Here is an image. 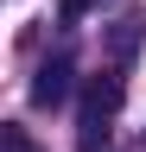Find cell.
Returning <instances> with one entry per match:
<instances>
[{"mask_svg": "<svg viewBox=\"0 0 146 152\" xmlns=\"http://www.w3.org/2000/svg\"><path fill=\"white\" fill-rule=\"evenodd\" d=\"M114 108H121V76H89V89H83V152L108 146Z\"/></svg>", "mask_w": 146, "mask_h": 152, "instance_id": "obj_1", "label": "cell"}, {"mask_svg": "<svg viewBox=\"0 0 146 152\" xmlns=\"http://www.w3.org/2000/svg\"><path fill=\"white\" fill-rule=\"evenodd\" d=\"M7 133V152H32V140H26V127H0Z\"/></svg>", "mask_w": 146, "mask_h": 152, "instance_id": "obj_4", "label": "cell"}, {"mask_svg": "<svg viewBox=\"0 0 146 152\" xmlns=\"http://www.w3.org/2000/svg\"><path fill=\"white\" fill-rule=\"evenodd\" d=\"M83 13H89V0H57V19H64V26H76Z\"/></svg>", "mask_w": 146, "mask_h": 152, "instance_id": "obj_3", "label": "cell"}, {"mask_svg": "<svg viewBox=\"0 0 146 152\" xmlns=\"http://www.w3.org/2000/svg\"><path fill=\"white\" fill-rule=\"evenodd\" d=\"M70 95V57H51V64H38V83H32V102L38 108H57Z\"/></svg>", "mask_w": 146, "mask_h": 152, "instance_id": "obj_2", "label": "cell"}]
</instances>
